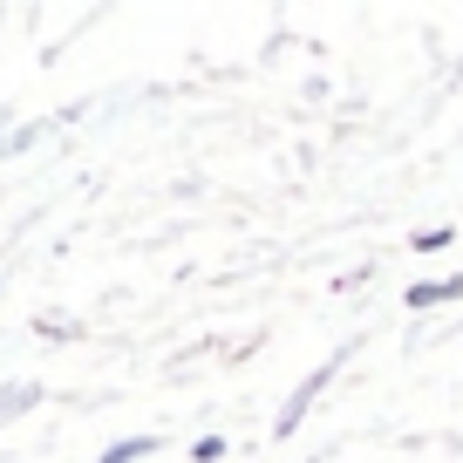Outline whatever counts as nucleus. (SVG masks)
<instances>
[{"instance_id": "obj_2", "label": "nucleus", "mask_w": 463, "mask_h": 463, "mask_svg": "<svg viewBox=\"0 0 463 463\" xmlns=\"http://www.w3.org/2000/svg\"><path fill=\"white\" fill-rule=\"evenodd\" d=\"M144 449H150V436H130V443H116V449H109V457H102V463H137V457H144Z\"/></svg>"}, {"instance_id": "obj_1", "label": "nucleus", "mask_w": 463, "mask_h": 463, "mask_svg": "<svg viewBox=\"0 0 463 463\" xmlns=\"http://www.w3.org/2000/svg\"><path fill=\"white\" fill-rule=\"evenodd\" d=\"M449 293H463V279H443V287H416V293H409V307H430V300H449Z\"/></svg>"}]
</instances>
